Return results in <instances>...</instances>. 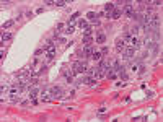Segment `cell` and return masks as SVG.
Listing matches in <instances>:
<instances>
[{
  "instance_id": "16",
  "label": "cell",
  "mask_w": 163,
  "mask_h": 122,
  "mask_svg": "<svg viewBox=\"0 0 163 122\" xmlns=\"http://www.w3.org/2000/svg\"><path fill=\"white\" fill-rule=\"evenodd\" d=\"M73 31H75V28H73V25H69L67 28H65V34H72Z\"/></svg>"
},
{
  "instance_id": "5",
  "label": "cell",
  "mask_w": 163,
  "mask_h": 122,
  "mask_svg": "<svg viewBox=\"0 0 163 122\" xmlns=\"http://www.w3.org/2000/svg\"><path fill=\"white\" fill-rule=\"evenodd\" d=\"M122 15H124V8H122V7H114V12H113V15H111V18L117 20V18H121Z\"/></svg>"
},
{
  "instance_id": "19",
  "label": "cell",
  "mask_w": 163,
  "mask_h": 122,
  "mask_svg": "<svg viewBox=\"0 0 163 122\" xmlns=\"http://www.w3.org/2000/svg\"><path fill=\"white\" fill-rule=\"evenodd\" d=\"M86 16H88V20H91V21H93V20L96 18V16H95V13H93V12H90L88 15H86Z\"/></svg>"
},
{
  "instance_id": "18",
  "label": "cell",
  "mask_w": 163,
  "mask_h": 122,
  "mask_svg": "<svg viewBox=\"0 0 163 122\" xmlns=\"http://www.w3.org/2000/svg\"><path fill=\"white\" fill-rule=\"evenodd\" d=\"M91 26H100V18H95L91 21Z\"/></svg>"
},
{
  "instance_id": "4",
  "label": "cell",
  "mask_w": 163,
  "mask_h": 122,
  "mask_svg": "<svg viewBox=\"0 0 163 122\" xmlns=\"http://www.w3.org/2000/svg\"><path fill=\"white\" fill-rule=\"evenodd\" d=\"M49 93H51V99L54 101L56 98L62 96V88H60V86H52L51 90H49Z\"/></svg>"
},
{
  "instance_id": "3",
  "label": "cell",
  "mask_w": 163,
  "mask_h": 122,
  "mask_svg": "<svg viewBox=\"0 0 163 122\" xmlns=\"http://www.w3.org/2000/svg\"><path fill=\"white\" fill-rule=\"evenodd\" d=\"M83 72H86V64H85V62H75V65H73V73H75V75H82Z\"/></svg>"
},
{
  "instance_id": "8",
  "label": "cell",
  "mask_w": 163,
  "mask_h": 122,
  "mask_svg": "<svg viewBox=\"0 0 163 122\" xmlns=\"http://www.w3.org/2000/svg\"><path fill=\"white\" fill-rule=\"evenodd\" d=\"M39 99H41V101H52L49 90H43V91H41V93H39Z\"/></svg>"
},
{
  "instance_id": "13",
  "label": "cell",
  "mask_w": 163,
  "mask_h": 122,
  "mask_svg": "<svg viewBox=\"0 0 163 122\" xmlns=\"http://www.w3.org/2000/svg\"><path fill=\"white\" fill-rule=\"evenodd\" d=\"M116 49H117L119 52H122L124 49H126V44H124L122 39H116Z\"/></svg>"
},
{
  "instance_id": "9",
  "label": "cell",
  "mask_w": 163,
  "mask_h": 122,
  "mask_svg": "<svg viewBox=\"0 0 163 122\" xmlns=\"http://www.w3.org/2000/svg\"><path fill=\"white\" fill-rule=\"evenodd\" d=\"M39 95V90L36 86H29V95H28V99H34V98H38Z\"/></svg>"
},
{
  "instance_id": "20",
  "label": "cell",
  "mask_w": 163,
  "mask_h": 122,
  "mask_svg": "<svg viewBox=\"0 0 163 122\" xmlns=\"http://www.w3.org/2000/svg\"><path fill=\"white\" fill-rule=\"evenodd\" d=\"M101 55H106V54H108V47H101Z\"/></svg>"
},
{
  "instance_id": "21",
  "label": "cell",
  "mask_w": 163,
  "mask_h": 122,
  "mask_svg": "<svg viewBox=\"0 0 163 122\" xmlns=\"http://www.w3.org/2000/svg\"><path fill=\"white\" fill-rule=\"evenodd\" d=\"M0 90H2V95H3V93L7 91V85H2V86H0Z\"/></svg>"
},
{
  "instance_id": "22",
  "label": "cell",
  "mask_w": 163,
  "mask_h": 122,
  "mask_svg": "<svg viewBox=\"0 0 163 122\" xmlns=\"http://www.w3.org/2000/svg\"><path fill=\"white\" fill-rule=\"evenodd\" d=\"M56 5H57V7H64L65 2H56Z\"/></svg>"
},
{
  "instance_id": "12",
  "label": "cell",
  "mask_w": 163,
  "mask_h": 122,
  "mask_svg": "<svg viewBox=\"0 0 163 122\" xmlns=\"http://www.w3.org/2000/svg\"><path fill=\"white\" fill-rule=\"evenodd\" d=\"M83 38H93V26H88L86 29H83Z\"/></svg>"
},
{
  "instance_id": "7",
  "label": "cell",
  "mask_w": 163,
  "mask_h": 122,
  "mask_svg": "<svg viewBox=\"0 0 163 122\" xmlns=\"http://www.w3.org/2000/svg\"><path fill=\"white\" fill-rule=\"evenodd\" d=\"M86 73H88V77L96 78V77H100V69H98V67H91V69H86Z\"/></svg>"
},
{
  "instance_id": "14",
  "label": "cell",
  "mask_w": 163,
  "mask_h": 122,
  "mask_svg": "<svg viewBox=\"0 0 163 122\" xmlns=\"http://www.w3.org/2000/svg\"><path fill=\"white\" fill-rule=\"evenodd\" d=\"M88 26H90V23H88L86 20H83V18H82L80 21H78V28H80V29H86Z\"/></svg>"
},
{
  "instance_id": "15",
  "label": "cell",
  "mask_w": 163,
  "mask_h": 122,
  "mask_svg": "<svg viewBox=\"0 0 163 122\" xmlns=\"http://www.w3.org/2000/svg\"><path fill=\"white\" fill-rule=\"evenodd\" d=\"M10 39H12V34H10V33H2V42H3V41H10Z\"/></svg>"
},
{
  "instance_id": "10",
  "label": "cell",
  "mask_w": 163,
  "mask_h": 122,
  "mask_svg": "<svg viewBox=\"0 0 163 122\" xmlns=\"http://www.w3.org/2000/svg\"><path fill=\"white\" fill-rule=\"evenodd\" d=\"M90 59H91V60H95V62H100V60L103 59V55H101V52H100V51H95L93 54H91Z\"/></svg>"
},
{
  "instance_id": "17",
  "label": "cell",
  "mask_w": 163,
  "mask_h": 122,
  "mask_svg": "<svg viewBox=\"0 0 163 122\" xmlns=\"http://www.w3.org/2000/svg\"><path fill=\"white\" fill-rule=\"evenodd\" d=\"M12 25H13V20H8V21H5V23H3V28H10Z\"/></svg>"
},
{
  "instance_id": "11",
  "label": "cell",
  "mask_w": 163,
  "mask_h": 122,
  "mask_svg": "<svg viewBox=\"0 0 163 122\" xmlns=\"http://www.w3.org/2000/svg\"><path fill=\"white\" fill-rule=\"evenodd\" d=\"M95 41H96L98 44H104V41H106V36H104V33H98L96 38H95Z\"/></svg>"
},
{
  "instance_id": "2",
  "label": "cell",
  "mask_w": 163,
  "mask_h": 122,
  "mask_svg": "<svg viewBox=\"0 0 163 122\" xmlns=\"http://www.w3.org/2000/svg\"><path fill=\"white\" fill-rule=\"evenodd\" d=\"M124 15H126V16H127V18L129 20H136V16H137V12H136V8H134V7L130 5V3H127V5L124 7Z\"/></svg>"
},
{
  "instance_id": "1",
  "label": "cell",
  "mask_w": 163,
  "mask_h": 122,
  "mask_svg": "<svg viewBox=\"0 0 163 122\" xmlns=\"http://www.w3.org/2000/svg\"><path fill=\"white\" fill-rule=\"evenodd\" d=\"M95 52V46L93 44H86L82 49V51H78V55H82V57H91V54Z\"/></svg>"
},
{
  "instance_id": "6",
  "label": "cell",
  "mask_w": 163,
  "mask_h": 122,
  "mask_svg": "<svg viewBox=\"0 0 163 122\" xmlns=\"http://www.w3.org/2000/svg\"><path fill=\"white\" fill-rule=\"evenodd\" d=\"M134 54H136V49H134V47H126V49L122 51L124 59H130V57H134Z\"/></svg>"
}]
</instances>
